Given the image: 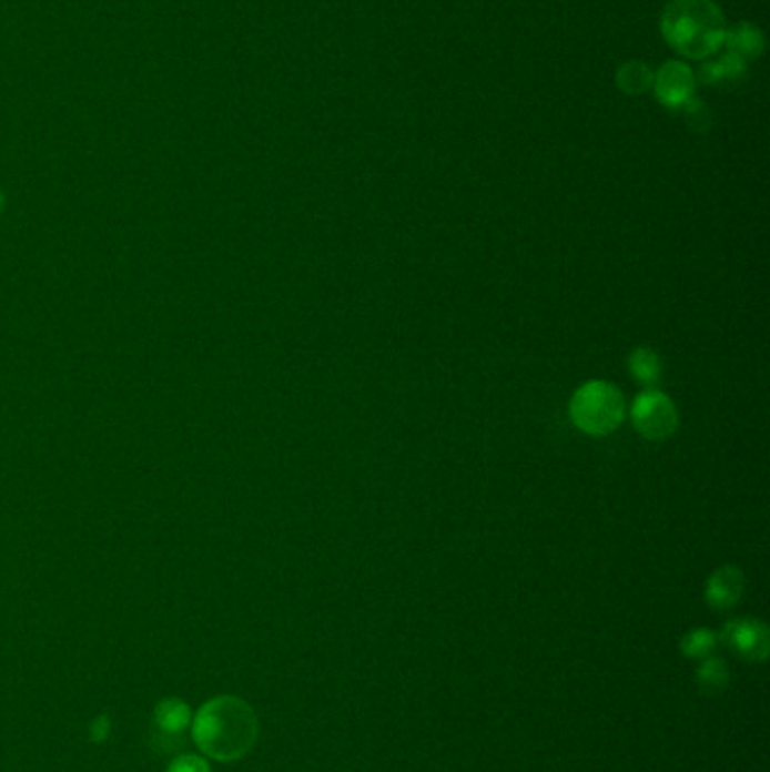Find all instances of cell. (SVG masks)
I'll return each mask as SVG.
<instances>
[{"instance_id":"obj_7","label":"cell","mask_w":770,"mask_h":772,"mask_svg":"<svg viewBox=\"0 0 770 772\" xmlns=\"http://www.w3.org/2000/svg\"><path fill=\"white\" fill-rule=\"evenodd\" d=\"M743 573L734 565L719 567L705 583V601L715 610H730L739 603L743 595Z\"/></svg>"},{"instance_id":"obj_11","label":"cell","mask_w":770,"mask_h":772,"mask_svg":"<svg viewBox=\"0 0 770 772\" xmlns=\"http://www.w3.org/2000/svg\"><path fill=\"white\" fill-rule=\"evenodd\" d=\"M654 69L647 61H626L617 69L615 84L621 93L626 95H645L647 91L654 89Z\"/></svg>"},{"instance_id":"obj_9","label":"cell","mask_w":770,"mask_h":772,"mask_svg":"<svg viewBox=\"0 0 770 772\" xmlns=\"http://www.w3.org/2000/svg\"><path fill=\"white\" fill-rule=\"evenodd\" d=\"M192 723L188 704L181 700H163L159 702V707L154 710V732L161 739H172L176 741V737H181V732H185V728Z\"/></svg>"},{"instance_id":"obj_6","label":"cell","mask_w":770,"mask_h":772,"mask_svg":"<svg viewBox=\"0 0 770 772\" xmlns=\"http://www.w3.org/2000/svg\"><path fill=\"white\" fill-rule=\"evenodd\" d=\"M719 641L748 662H763L770 653L768 626L759 619H734L728 621L719 634Z\"/></svg>"},{"instance_id":"obj_5","label":"cell","mask_w":770,"mask_h":772,"mask_svg":"<svg viewBox=\"0 0 770 772\" xmlns=\"http://www.w3.org/2000/svg\"><path fill=\"white\" fill-rule=\"evenodd\" d=\"M696 75L682 61H667L654 75L656 100L669 111H682L696 98Z\"/></svg>"},{"instance_id":"obj_2","label":"cell","mask_w":770,"mask_h":772,"mask_svg":"<svg viewBox=\"0 0 770 772\" xmlns=\"http://www.w3.org/2000/svg\"><path fill=\"white\" fill-rule=\"evenodd\" d=\"M665 41L687 59H710L726 41V17L715 0H671L662 10Z\"/></svg>"},{"instance_id":"obj_8","label":"cell","mask_w":770,"mask_h":772,"mask_svg":"<svg viewBox=\"0 0 770 772\" xmlns=\"http://www.w3.org/2000/svg\"><path fill=\"white\" fill-rule=\"evenodd\" d=\"M748 61H743L741 57L732 54V52H723L715 59H708L698 69L696 82L705 84V87H726L732 82H739L746 75Z\"/></svg>"},{"instance_id":"obj_1","label":"cell","mask_w":770,"mask_h":772,"mask_svg":"<svg viewBox=\"0 0 770 772\" xmlns=\"http://www.w3.org/2000/svg\"><path fill=\"white\" fill-rule=\"evenodd\" d=\"M190 725L197 748L217 761H237L259 741V717L235 695L209 700Z\"/></svg>"},{"instance_id":"obj_13","label":"cell","mask_w":770,"mask_h":772,"mask_svg":"<svg viewBox=\"0 0 770 772\" xmlns=\"http://www.w3.org/2000/svg\"><path fill=\"white\" fill-rule=\"evenodd\" d=\"M693 680H696V687H698L702 693L715 695V693H721V691L728 687V682H730V669H728L726 660L712 658V656H710V658H705V662L696 669Z\"/></svg>"},{"instance_id":"obj_12","label":"cell","mask_w":770,"mask_h":772,"mask_svg":"<svg viewBox=\"0 0 770 772\" xmlns=\"http://www.w3.org/2000/svg\"><path fill=\"white\" fill-rule=\"evenodd\" d=\"M628 366H630L632 377L641 386H647V389H654V386L660 382L662 362H660L658 353L651 348H635L628 357Z\"/></svg>"},{"instance_id":"obj_10","label":"cell","mask_w":770,"mask_h":772,"mask_svg":"<svg viewBox=\"0 0 770 772\" xmlns=\"http://www.w3.org/2000/svg\"><path fill=\"white\" fill-rule=\"evenodd\" d=\"M723 45L728 48V52L741 57L743 61H750V59L761 57V52L766 48V39H763V32L757 26H752L748 21H741V23H737L734 28H730L726 32Z\"/></svg>"},{"instance_id":"obj_14","label":"cell","mask_w":770,"mask_h":772,"mask_svg":"<svg viewBox=\"0 0 770 772\" xmlns=\"http://www.w3.org/2000/svg\"><path fill=\"white\" fill-rule=\"evenodd\" d=\"M719 647V634L710 628H693L680 639V651L689 660L710 658Z\"/></svg>"},{"instance_id":"obj_4","label":"cell","mask_w":770,"mask_h":772,"mask_svg":"<svg viewBox=\"0 0 770 772\" xmlns=\"http://www.w3.org/2000/svg\"><path fill=\"white\" fill-rule=\"evenodd\" d=\"M630 420L647 440H665L678 427V409L667 394L647 389L635 398L630 407Z\"/></svg>"},{"instance_id":"obj_17","label":"cell","mask_w":770,"mask_h":772,"mask_svg":"<svg viewBox=\"0 0 770 772\" xmlns=\"http://www.w3.org/2000/svg\"><path fill=\"white\" fill-rule=\"evenodd\" d=\"M107 730H109V723H107L104 719H98V721L93 723V737H95V741H102V739L107 737Z\"/></svg>"},{"instance_id":"obj_3","label":"cell","mask_w":770,"mask_h":772,"mask_svg":"<svg viewBox=\"0 0 770 772\" xmlns=\"http://www.w3.org/2000/svg\"><path fill=\"white\" fill-rule=\"evenodd\" d=\"M626 416L624 394L615 384L592 379L581 384L569 400V418L590 436L612 434Z\"/></svg>"},{"instance_id":"obj_15","label":"cell","mask_w":770,"mask_h":772,"mask_svg":"<svg viewBox=\"0 0 770 772\" xmlns=\"http://www.w3.org/2000/svg\"><path fill=\"white\" fill-rule=\"evenodd\" d=\"M687 120V124L693 129V132H708L712 124V113L708 109V104L700 102L698 98H693L691 102L685 104V109L680 111Z\"/></svg>"},{"instance_id":"obj_16","label":"cell","mask_w":770,"mask_h":772,"mask_svg":"<svg viewBox=\"0 0 770 772\" xmlns=\"http://www.w3.org/2000/svg\"><path fill=\"white\" fill-rule=\"evenodd\" d=\"M168 772H211V768H209L206 759H202L197 754H179L168 765Z\"/></svg>"}]
</instances>
